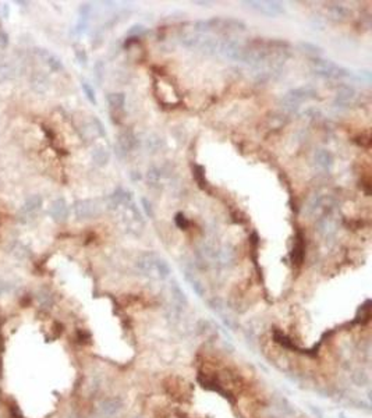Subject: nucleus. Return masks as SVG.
Segmentation results:
<instances>
[{
    "mask_svg": "<svg viewBox=\"0 0 372 418\" xmlns=\"http://www.w3.org/2000/svg\"><path fill=\"white\" fill-rule=\"evenodd\" d=\"M193 29L204 35L207 32H219V34H227V32H236V31H244L245 24L241 20L237 18H223V17H215L211 20H201L193 24Z\"/></svg>",
    "mask_w": 372,
    "mask_h": 418,
    "instance_id": "f257e3e1",
    "label": "nucleus"
},
{
    "mask_svg": "<svg viewBox=\"0 0 372 418\" xmlns=\"http://www.w3.org/2000/svg\"><path fill=\"white\" fill-rule=\"evenodd\" d=\"M137 267L143 274L153 279H165L170 274V268L166 261L155 253L143 254L137 261Z\"/></svg>",
    "mask_w": 372,
    "mask_h": 418,
    "instance_id": "f03ea898",
    "label": "nucleus"
},
{
    "mask_svg": "<svg viewBox=\"0 0 372 418\" xmlns=\"http://www.w3.org/2000/svg\"><path fill=\"white\" fill-rule=\"evenodd\" d=\"M318 92L315 91L314 88L311 87H301L296 88V89H290L289 92L283 95L282 98V108L283 110H286L287 113H294L297 112L300 105L302 102L309 101V99H315Z\"/></svg>",
    "mask_w": 372,
    "mask_h": 418,
    "instance_id": "7ed1b4c3",
    "label": "nucleus"
},
{
    "mask_svg": "<svg viewBox=\"0 0 372 418\" xmlns=\"http://www.w3.org/2000/svg\"><path fill=\"white\" fill-rule=\"evenodd\" d=\"M311 70L316 75H321L325 78H343L350 75V71L347 69L336 65L332 60L321 58H314L311 60Z\"/></svg>",
    "mask_w": 372,
    "mask_h": 418,
    "instance_id": "20e7f679",
    "label": "nucleus"
},
{
    "mask_svg": "<svg viewBox=\"0 0 372 418\" xmlns=\"http://www.w3.org/2000/svg\"><path fill=\"white\" fill-rule=\"evenodd\" d=\"M123 222L126 229L133 233V234H140V231L143 230L144 220L141 217L140 210L137 209L136 204L133 201V198H130L129 201L123 204Z\"/></svg>",
    "mask_w": 372,
    "mask_h": 418,
    "instance_id": "39448f33",
    "label": "nucleus"
},
{
    "mask_svg": "<svg viewBox=\"0 0 372 418\" xmlns=\"http://www.w3.org/2000/svg\"><path fill=\"white\" fill-rule=\"evenodd\" d=\"M337 229H339V219L333 213L332 209L325 210L323 215H321V216L318 217V220H316V230L326 240L335 237Z\"/></svg>",
    "mask_w": 372,
    "mask_h": 418,
    "instance_id": "423d86ee",
    "label": "nucleus"
},
{
    "mask_svg": "<svg viewBox=\"0 0 372 418\" xmlns=\"http://www.w3.org/2000/svg\"><path fill=\"white\" fill-rule=\"evenodd\" d=\"M218 53H219V55H222L223 58L230 59V60L241 62V60H243V53H244V44L238 42V41H236V39L226 38V39L219 41Z\"/></svg>",
    "mask_w": 372,
    "mask_h": 418,
    "instance_id": "0eeeda50",
    "label": "nucleus"
},
{
    "mask_svg": "<svg viewBox=\"0 0 372 418\" xmlns=\"http://www.w3.org/2000/svg\"><path fill=\"white\" fill-rule=\"evenodd\" d=\"M74 215L77 219H91V217L98 216L100 213V207L98 201L95 200H81L74 204Z\"/></svg>",
    "mask_w": 372,
    "mask_h": 418,
    "instance_id": "6e6552de",
    "label": "nucleus"
},
{
    "mask_svg": "<svg viewBox=\"0 0 372 418\" xmlns=\"http://www.w3.org/2000/svg\"><path fill=\"white\" fill-rule=\"evenodd\" d=\"M243 4H247L251 8L257 10L265 15H269V17H276V15L285 13V8L279 1H252L251 0V1H243Z\"/></svg>",
    "mask_w": 372,
    "mask_h": 418,
    "instance_id": "1a4fd4ad",
    "label": "nucleus"
},
{
    "mask_svg": "<svg viewBox=\"0 0 372 418\" xmlns=\"http://www.w3.org/2000/svg\"><path fill=\"white\" fill-rule=\"evenodd\" d=\"M49 215L52 216V219L58 223H63L67 220L69 217V207H67V202L63 200V198H59L56 201L52 202L49 208Z\"/></svg>",
    "mask_w": 372,
    "mask_h": 418,
    "instance_id": "9d476101",
    "label": "nucleus"
},
{
    "mask_svg": "<svg viewBox=\"0 0 372 418\" xmlns=\"http://www.w3.org/2000/svg\"><path fill=\"white\" fill-rule=\"evenodd\" d=\"M357 92L356 89L350 85H342L337 88L336 91V98H335V105H339L342 108L350 106L353 102L356 101Z\"/></svg>",
    "mask_w": 372,
    "mask_h": 418,
    "instance_id": "9b49d317",
    "label": "nucleus"
},
{
    "mask_svg": "<svg viewBox=\"0 0 372 418\" xmlns=\"http://www.w3.org/2000/svg\"><path fill=\"white\" fill-rule=\"evenodd\" d=\"M131 197V193L130 191H126L124 188L119 187L116 188L115 191L112 194L109 195L108 200H106V204H108L109 209H117L119 207H122L123 204L126 201H129Z\"/></svg>",
    "mask_w": 372,
    "mask_h": 418,
    "instance_id": "f8f14e48",
    "label": "nucleus"
},
{
    "mask_svg": "<svg viewBox=\"0 0 372 418\" xmlns=\"http://www.w3.org/2000/svg\"><path fill=\"white\" fill-rule=\"evenodd\" d=\"M117 146L120 148V151L127 153V152L133 151L137 146V138L134 136V133L131 130H126L120 133L119 139H117Z\"/></svg>",
    "mask_w": 372,
    "mask_h": 418,
    "instance_id": "ddd939ff",
    "label": "nucleus"
},
{
    "mask_svg": "<svg viewBox=\"0 0 372 418\" xmlns=\"http://www.w3.org/2000/svg\"><path fill=\"white\" fill-rule=\"evenodd\" d=\"M314 160L318 167H321L323 170H329L333 165V155L328 149H318L315 152Z\"/></svg>",
    "mask_w": 372,
    "mask_h": 418,
    "instance_id": "4468645a",
    "label": "nucleus"
},
{
    "mask_svg": "<svg viewBox=\"0 0 372 418\" xmlns=\"http://www.w3.org/2000/svg\"><path fill=\"white\" fill-rule=\"evenodd\" d=\"M328 13H329L330 18L343 21V20H347V18L350 17L351 10L349 7L343 6V4H337V3H335V4L328 6Z\"/></svg>",
    "mask_w": 372,
    "mask_h": 418,
    "instance_id": "2eb2a0df",
    "label": "nucleus"
},
{
    "mask_svg": "<svg viewBox=\"0 0 372 418\" xmlns=\"http://www.w3.org/2000/svg\"><path fill=\"white\" fill-rule=\"evenodd\" d=\"M41 207H42V198L39 195H31V197L27 198L25 204L22 205L21 213L22 215H32Z\"/></svg>",
    "mask_w": 372,
    "mask_h": 418,
    "instance_id": "dca6fc26",
    "label": "nucleus"
},
{
    "mask_svg": "<svg viewBox=\"0 0 372 418\" xmlns=\"http://www.w3.org/2000/svg\"><path fill=\"white\" fill-rule=\"evenodd\" d=\"M292 260H293V264H296L297 267H300L302 264V260H304V241H302L301 233H298L297 238H296L293 251H292Z\"/></svg>",
    "mask_w": 372,
    "mask_h": 418,
    "instance_id": "f3484780",
    "label": "nucleus"
},
{
    "mask_svg": "<svg viewBox=\"0 0 372 418\" xmlns=\"http://www.w3.org/2000/svg\"><path fill=\"white\" fill-rule=\"evenodd\" d=\"M39 55L42 56L45 63L49 66L53 71H60V70H63V65H62V62H60V59L56 58L55 55H52V53H49L48 51H39Z\"/></svg>",
    "mask_w": 372,
    "mask_h": 418,
    "instance_id": "a211bd4d",
    "label": "nucleus"
},
{
    "mask_svg": "<svg viewBox=\"0 0 372 418\" xmlns=\"http://www.w3.org/2000/svg\"><path fill=\"white\" fill-rule=\"evenodd\" d=\"M109 159H110V153L106 148L99 146V148L93 149L92 160L96 166H105L109 162Z\"/></svg>",
    "mask_w": 372,
    "mask_h": 418,
    "instance_id": "6ab92c4d",
    "label": "nucleus"
},
{
    "mask_svg": "<svg viewBox=\"0 0 372 418\" xmlns=\"http://www.w3.org/2000/svg\"><path fill=\"white\" fill-rule=\"evenodd\" d=\"M108 103L112 109H122L126 103V95L123 92H112L108 95Z\"/></svg>",
    "mask_w": 372,
    "mask_h": 418,
    "instance_id": "aec40b11",
    "label": "nucleus"
},
{
    "mask_svg": "<svg viewBox=\"0 0 372 418\" xmlns=\"http://www.w3.org/2000/svg\"><path fill=\"white\" fill-rule=\"evenodd\" d=\"M298 46H300L301 51L311 55V56H314V58H319L323 53L322 48H319V46H316L314 44H309V42H300Z\"/></svg>",
    "mask_w": 372,
    "mask_h": 418,
    "instance_id": "412c9836",
    "label": "nucleus"
},
{
    "mask_svg": "<svg viewBox=\"0 0 372 418\" xmlns=\"http://www.w3.org/2000/svg\"><path fill=\"white\" fill-rule=\"evenodd\" d=\"M194 177H195L197 183L200 184L201 188H205V186H207V180H205V169H204L202 166H200V165L194 166Z\"/></svg>",
    "mask_w": 372,
    "mask_h": 418,
    "instance_id": "4be33fe9",
    "label": "nucleus"
},
{
    "mask_svg": "<svg viewBox=\"0 0 372 418\" xmlns=\"http://www.w3.org/2000/svg\"><path fill=\"white\" fill-rule=\"evenodd\" d=\"M81 87H82V91H84V94H85L86 99L95 105V103H96V98H95V91L92 89V87H91L88 82H85V81H82Z\"/></svg>",
    "mask_w": 372,
    "mask_h": 418,
    "instance_id": "5701e85b",
    "label": "nucleus"
},
{
    "mask_svg": "<svg viewBox=\"0 0 372 418\" xmlns=\"http://www.w3.org/2000/svg\"><path fill=\"white\" fill-rule=\"evenodd\" d=\"M174 223H176V226H177L179 229H181V230H184V229L188 227V220H187V217L184 216L181 212L176 213V216H174Z\"/></svg>",
    "mask_w": 372,
    "mask_h": 418,
    "instance_id": "b1692460",
    "label": "nucleus"
},
{
    "mask_svg": "<svg viewBox=\"0 0 372 418\" xmlns=\"http://www.w3.org/2000/svg\"><path fill=\"white\" fill-rule=\"evenodd\" d=\"M91 123H92L95 131L98 133V136H100V137H106V131L103 129V124L100 123V120H98L96 117H92V119H91Z\"/></svg>",
    "mask_w": 372,
    "mask_h": 418,
    "instance_id": "393cba45",
    "label": "nucleus"
},
{
    "mask_svg": "<svg viewBox=\"0 0 372 418\" xmlns=\"http://www.w3.org/2000/svg\"><path fill=\"white\" fill-rule=\"evenodd\" d=\"M144 31H145V28H144L141 24H136V25H133L131 28L127 31V35L129 36H138L143 34Z\"/></svg>",
    "mask_w": 372,
    "mask_h": 418,
    "instance_id": "a878e982",
    "label": "nucleus"
},
{
    "mask_svg": "<svg viewBox=\"0 0 372 418\" xmlns=\"http://www.w3.org/2000/svg\"><path fill=\"white\" fill-rule=\"evenodd\" d=\"M75 56H77V60L79 62V65H82V66L86 65V60H88V58H86V53L84 49L77 48V49H75Z\"/></svg>",
    "mask_w": 372,
    "mask_h": 418,
    "instance_id": "bb28decb",
    "label": "nucleus"
},
{
    "mask_svg": "<svg viewBox=\"0 0 372 418\" xmlns=\"http://www.w3.org/2000/svg\"><path fill=\"white\" fill-rule=\"evenodd\" d=\"M159 177H160V173H159V170H157V169L152 167V169L148 170V180L149 181H152V183H156V181L159 180Z\"/></svg>",
    "mask_w": 372,
    "mask_h": 418,
    "instance_id": "cd10ccee",
    "label": "nucleus"
},
{
    "mask_svg": "<svg viewBox=\"0 0 372 418\" xmlns=\"http://www.w3.org/2000/svg\"><path fill=\"white\" fill-rule=\"evenodd\" d=\"M141 202H143L144 205V209H145V212H147V215L149 217H153V209H152V207H150V204L148 202V200H145V198H143L141 200Z\"/></svg>",
    "mask_w": 372,
    "mask_h": 418,
    "instance_id": "c85d7f7f",
    "label": "nucleus"
},
{
    "mask_svg": "<svg viewBox=\"0 0 372 418\" xmlns=\"http://www.w3.org/2000/svg\"><path fill=\"white\" fill-rule=\"evenodd\" d=\"M197 4H202V6H208V4H211L209 1H195Z\"/></svg>",
    "mask_w": 372,
    "mask_h": 418,
    "instance_id": "c756f323",
    "label": "nucleus"
}]
</instances>
